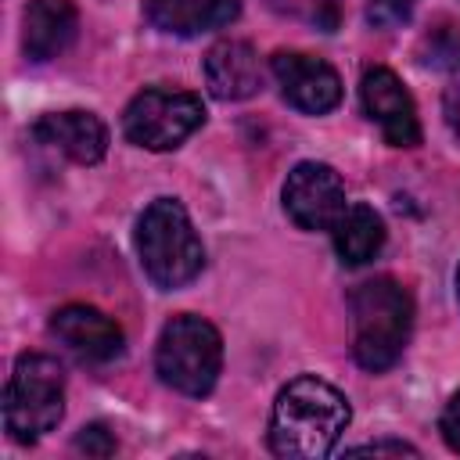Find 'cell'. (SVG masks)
<instances>
[{"mask_svg":"<svg viewBox=\"0 0 460 460\" xmlns=\"http://www.w3.org/2000/svg\"><path fill=\"white\" fill-rule=\"evenodd\" d=\"M349 399L320 381V377H295L288 381L270 413V449L291 460H316L334 449L341 431L349 428Z\"/></svg>","mask_w":460,"mask_h":460,"instance_id":"6da1fadb","label":"cell"},{"mask_svg":"<svg viewBox=\"0 0 460 460\" xmlns=\"http://www.w3.org/2000/svg\"><path fill=\"white\" fill-rule=\"evenodd\" d=\"M352 356L363 370H388L413 331V298L392 277L363 280L352 298Z\"/></svg>","mask_w":460,"mask_h":460,"instance_id":"7a4b0ae2","label":"cell"},{"mask_svg":"<svg viewBox=\"0 0 460 460\" xmlns=\"http://www.w3.org/2000/svg\"><path fill=\"white\" fill-rule=\"evenodd\" d=\"M137 255L151 284L162 291H176L190 284L205 266V244L190 226L187 208L176 198L151 201L137 219Z\"/></svg>","mask_w":460,"mask_h":460,"instance_id":"3957f363","label":"cell"},{"mask_svg":"<svg viewBox=\"0 0 460 460\" xmlns=\"http://www.w3.org/2000/svg\"><path fill=\"white\" fill-rule=\"evenodd\" d=\"M65 413V370L54 356L25 352L4 388V428L14 442H36Z\"/></svg>","mask_w":460,"mask_h":460,"instance_id":"277c9868","label":"cell"},{"mask_svg":"<svg viewBox=\"0 0 460 460\" xmlns=\"http://www.w3.org/2000/svg\"><path fill=\"white\" fill-rule=\"evenodd\" d=\"M219 367H223V338L208 320L194 313H180L162 327L155 349V370L169 388L194 399L208 395L216 388Z\"/></svg>","mask_w":460,"mask_h":460,"instance_id":"5b68a950","label":"cell"},{"mask_svg":"<svg viewBox=\"0 0 460 460\" xmlns=\"http://www.w3.org/2000/svg\"><path fill=\"white\" fill-rule=\"evenodd\" d=\"M205 122V104L190 90L147 86L140 90L122 111V133L129 144L147 151H172L180 147L198 126Z\"/></svg>","mask_w":460,"mask_h":460,"instance_id":"8992f818","label":"cell"},{"mask_svg":"<svg viewBox=\"0 0 460 460\" xmlns=\"http://www.w3.org/2000/svg\"><path fill=\"white\" fill-rule=\"evenodd\" d=\"M345 183L327 162H298L284 180V212L302 230H334L345 212Z\"/></svg>","mask_w":460,"mask_h":460,"instance_id":"52a82bcc","label":"cell"},{"mask_svg":"<svg viewBox=\"0 0 460 460\" xmlns=\"http://www.w3.org/2000/svg\"><path fill=\"white\" fill-rule=\"evenodd\" d=\"M270 72H273L284 101L305 115H323V111L338 108V101H341V79L323 58L298 54V50H277L270 61Z\"/></svg>","mask_w":460,"mask_h":460,"instance_id":"ba28073f","label":"cell"},{"mask_svg":"<svg viewBox=\"0 0 460 460\" xmlns=\"http://www.w3.org/2000/svg\"><path fill=\"white\" fill-rule=\"evenodd\" d=\"M359 101H363V111L381 126V133L392 147H417L420 144L417 104L392 68H381V65L367 68L359 79Z\"/></svg>","mask_w":460,"mask_h":460,"instance_id":"9c48e42d","label":"cell"},{"mask_svg":"<svg viewBox=\"0 0 460 460\" xmlns=\"http://www.w3.org/2000/svg\"><path fill=\"white\" fill-rule=\"evenodd\" d=\"M50 331L58 341H65L75 356L90 363H108L122 356V327L93 305H83V302L61 305L50 320Z\"/></svg>","mask_w":460,"mask_h":460,"instance_id":"30bf717a","label":"cell"},{"mask_svg":"<svg viewBox=\"0 0 460 460\" xmlns=\"http://www.w3.org/2000/svg\"><path fill=\"white\" fill-rule=\"evenodd\" d=\"M32 137L75 165H93L108 151V129L93 111H50L32 126Z\"/></svg>","mask_w":460,"mask_h":460,"instance_id":"8fae6325","label":"cell"},{"mask_svg":"<svg viewBox=\"0 0 460 460\" xmlns=\"http://www.w3.org/2000/svg\"><path fill=\"white\" fill-rule=\"evenodd\" d=\"M205 83H208L212 97H219V101L252 97L259 90V83H262V68H259L255 47L244 43V40H219L205 54Z\"/></svg>","mask_w":460,"mask_h":460,"instance_id":"7c38bea8","label":"cell"},{"mask_svg":"<svg viewBox=\"0 0 460 460\" xmlns=\"http://www.w3.org/2000/svg\"><path fill=\"white\" fill-rule=\"evenodd\" d=\"M79 14L72 0H29L22 18V47L32 61L58 58L75 40Z\"/></svg>","mask_w":460,"mask_h":460,"instance_id":"4fadbf2b","label":"cell"},{"mask_svg":"<svg viewBox=\"0 0 460 460\" xmlns=\"http://www.w3.org/2000/svg\"><path fill=\"white\" fill-rule=\"evenodd\" d=\"M237 0H144V14L155 29L172 36H198L237 18Z\"/></svg>","mask_w":460,"mask_h":460,"instance_id":"5bb4252c","label":"cell"},{"mask_svg":"<svg viewBox=\"0 0 460 460\" xmlns=\"http://www.w3.org/2000/svg\"><path fill=\"white\" fill-rule=\"evenodd\" d=\"M331 234H334V252L345 266L370 262L385 244V223L370 205H349Z\"/></svg>","mask_w":460,"mask_h":460,"instance_id":"9a60e30c","label":"cell"},{"mask_svg":"<svg viewBox=\"0 0 460 460\" xmlns=\"http://www.w3.org/2000/svg\"><path fill=\"white\" fill-rule=\"evenodd\" d=\"M417 54H420V65H428V68H438V72L460 68V22L442 18L438 25H431L424 32Z\"/></svg>","mask_w":460,"mask_h":460,"instance_id":"2e32d148","label":"cell"},{"mask_svg":"<svg viewBox=\"0 0 460 460\" xmlns=\"http://www.w3.org/2000/svg\"><path fill=\"white\" fill-rule=\"evenodd\" d=\"M75 449L90 453V456H111L115 453V438L104 424H86L79 435H75Z\"/></svg>","mask_w":460,"mask_h":460,"instance_id":"e0dca14e","label":"cell"},{"mask_svg":"<svg viewBox=\"0 0 460 460\" xmlns=\"http://www.w3.org/2000/svg\"><path fill=\"white\" fill-rule=\"evenodd\" d=\"M438 431H442L446 446H449L453 453H460V392H456V395L446 402L442 420H438Z\"/></svg>","mask_w":460,"mask_h":460,"instance_id":"ac0fdd59","label":"cell"},{"mask_svg":"<svg viewBox=\"0 0 460 460\" xmlns=\"http://www.w3.org/2000/svg\"><path fill=\"white\" fill-rule=\"evenodd\" d=\"M442 111H446V126H449V129H453V137L460 140V86H449V90H446Z\"/></svg>","mask_w":460,"mask_h":460,"instance_id":"d6986e66","label":"cell"},{"mask_svg":"<svg viewBox=\"0 0 460 460\" xmlns=\"http://www.w3.org/2000/svg\"><path fill=\"white\" fill-rule=\"evenodd\" d=\"M349 453H374V456H377V453H395V456L406 453V456H417V449L406 446V442H370V446H352Z\"/></svg>","mask_w":460,"mask_h":460,"instance_id":"ffe728a7","label":"cell"},{"mask_svg":"<svg viewBox=\"0 0 460 460\" xmlns=\"http://www.w3.org/2000/svg\"><path fill=\"white\" fill-rule=\"evenodd\" d=\"M456 295H460V270H456Z\"/></svg>","mask_w":460,"mask_h":460,"instance_id":"44dd1931","label":"cell"}]
</instances>
